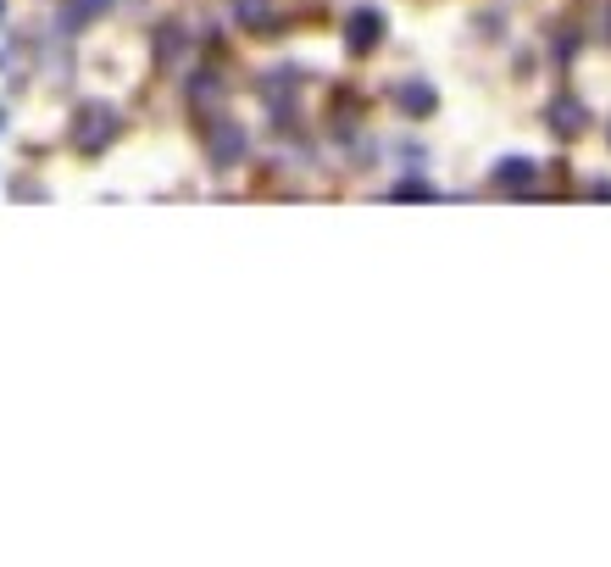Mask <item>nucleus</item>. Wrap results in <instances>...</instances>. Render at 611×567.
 Wrapping results in <instances>:
<instances>
[]
</instances>
